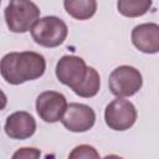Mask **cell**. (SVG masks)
<instances>
[{"mask_svg":"<svg viewBox=\"0 0 159 159\" xmlns=\"http://www.w3.org/2000/svg\"><path fill=\"white\" fill-rule=\"evenodd\" d=\"M45 57L34 51L6 53L0 63L1 76L10 84L37 80L45 73Z\"/></svg>","mask_w":159,"mask_h":159,"instance_id":"cell-1","label":"cell"},{"mask_svg":"<svg viewBox=\"0 0 159 159\" xmlns=\"http://www.w3.org/2000/svg\"><path fill=\"white\" fill-rule=\"evenodd\" d=\"M106 124L113 130H127L137 120V109L134 104L122 97L112 101L104 109Z\"/></svg>","mask_w":159,"mask_h":159,"instance_id":"cell-5","label":"cell"},{"mask_svg":"<svg viewBox=\"0 0 159 159\" xmlns=\"http://www.w3.org/2000/svg\"><path fill=\"white\" fill-rule=\"evenodd\" d=\"M66 12L76 20H88L97 11L96 0H63Z\"/></svg>","mask_w":159,"mask_h":159,"instance_id":"cell-11","label":"cell"},{"mask_svg":"<svg viewBox=\"0 0 159 159\" xmlns=\"http://www.w3.org/2000/svg\"><path fill=\"white\" fill-rule=\"evenodd\" d=\"M4 129L11 139H27L36 132V120L27 112H14L6 118Z\"/></svg>","mask_w":159,"mask_h":159,"instance_id":"cell-9","label":"cell"},{"mask_svg":"<svg viewBox=\"0 0 159 159\" xmlns=\"http://www.w3.org/2000/svg\"><path fill=\"white\" fill-rule=\"evenodd\" d=\"M152 0H118V12L125 17H139L149 11Z\"/></svg>","mask_w":159,"mask_h":159,"instance_id":"cell-12","label":"cell"},{"mask_svg":"<svg viewBox=\"0 0 159 159\" xmlns=\"http://www.w3.org/2000/svg\"><path fill=\"white\" fill-rule=\"evenodd\" d=\"M99 86H101V78H99L98 72L93 67H88L84 80L82 81V83L78 87H76L73 89V92L80 97L92 98L98 93Z\"/></svg>","mask_w":159,"mask_h":159,"instance_id":"cell-13","label":"cell"},{"mask_svg":"<svg viewBox=\"0 0 159 159\" xmlns=\"http://www.w3.org/2000/svg\"><path fill=\"white\" fill-rule=\"evenodd\" d=\"M5 21L10 31L27 32L40 17V9L31 0H10L5 11Z\"/></svg>","mask_w":159,"mask_h":159,"instance_id":"cell-2","label":"cell"},{"mask_svg":"<svg viewBox=\"0 0 159 159\" xmlns=\"http://www.w3.org/2000/svg\"><path fill=\"white\" fill-rule=\"evenodd\" d=\"M68 34L67 25L56 16H45L34 25L31 36L34 41L42 47H57L66 40Z\"/></svg>","mask_w":159,"mask_h":159,"instance_id":"cell-3","label":"cell"},{"mask_svg":"<svg viewBox=\"0 0 159 159\" xmlns=\"http://www.w3.org/2000/svg\"><path fill=\"white\" fill-rule=\"evenodd\" d=\"M66 97L56 91H45L36 99V112L47 123H56L62 119L67 109Z\"/></svg>","mask_w":159,"mask_h":159,"instance_id":"cell-7","label":"cell"},{"mask_svg":"<svg viewBox=\"0 0 159 159\" xmlns=\"http://www.w3.org/2000/svg\"><path fill=\"white\" fill-rule=\"evenodd\" d=\"M87 65L83 58L73 55L62 56L56 65V77L65 84L75 89L78 87L87 75Z\"/></svg>","mask_w":159,"mask_h":159,"instance_id":"cell-6","label":"cell"},{"mask_svg":"<svg viewBox=\"0 0 159 159\" xmlns=\"http://www.w3.org/2000/svg\"><path fill=\"white\" fill-rule=\"evenodd\" d=\"M71 159L73 158H99V154L97 153V150L88 145V144H81L76 148H73V150L68 155Z\"/></svg>","mask_w":159,"mask_h":159,"instance_id":"cell-14","label":"cell"},{"mask_svg":"<svg viewBox=\"0 0 159 159\" xmlns=\"http://www.w3.org/2000/svg\"><path fill=\"white\" fill-rule=\"evenodd\" d=\"M41 155L40 150H37L36 148H21L19 149L16 153H14L12 158H39Z\"/></svg>","mask_w":159,"mask_h":159,"instance_id":"cell-15","label":"cell"},{"mask_svg":"<svg viewBox=\"0 0 159 159\" xmlns=\"http://www.w3.org/2000/svg\"><path fill=\"white\" fill-rule=\"evenodd\" d=\"M132 42L140 52H159V25L153 22L137 25L132 30Z\"/></svg>","mask_w":159,"mask_h":159,"instance_id":"cell-10","label":"cell"},{"mask_svg":"<svg viewBox=\"0 0 159 159\" xmlns=\"http://www.w3.org/2000/svg\"><path fill=\"white\" fill-rule=\"evenodd\" d=\"M63 127L73 133H83L89 130L96 122L94 111L82 103H70L61 119Z\"/></svg>","mask_w":159,"mask_h":159,"instance_id":"cell-8","label":"cell"},{"mask_svg":"<svg viewBox=\"0 0 159 159\" xmlns=\"http://www.w3.org/2000/svg\"><path fill=\"white\" fill-rule=\"evenodd\" d=\"M108 86L112 94L117 97H130L143 86L142 73L132 66H119L112 71L108 78Z\"/></svg>","mask_w":159,"mask_h":159,"instance_id":"cell-4","label":"cell"}]
</instances>
